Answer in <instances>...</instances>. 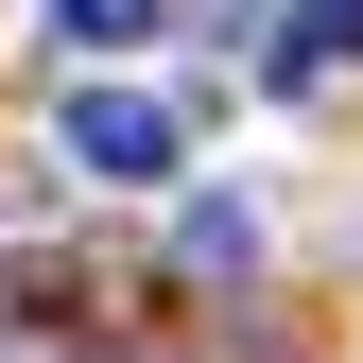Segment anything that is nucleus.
Segmentation results:
<instances>
[{
    "instance_id": "f257e3e1",
    "label": "nucleus",
    "mask_w": 363,
    "mask_h": 363,
    "mask_svg": "<svg viewBox=\"0 0 363 363\" xmlns=\"http://www.w3.org/2000/svg\"><path fill=\"white\" fill-rule=\"evenodd\" d=\"M52 139L104 173V191H173V173H191V121H173L156 86H69V104H52Z\"/></svg>"
},
{
    "instance_id": "f03ea898",
    "label": "nucleus",
    "mask_w": 363,
    "mask_h": 363,
    "mask_svg": "<svg viewBox=\"0 0 363 363\" xmlns=\"http://www.w3.org/2000/svg\"><path fill=\"white\" fill-rule=\"evenodd\" d=\"M329 69H363V0H294L277 18V86H329Z\"/></svg>"
},
{
    "instance_id": "7ed1b4c3",
    "label": "nucleus",
    "mask_w": 363,
    "mask_h": 363,
    "mask_svg": "<svg viewBox=\"0 0 363 363\" xmlns=\"http://www.w3.org/2000/svg\"><path fill=\"white\" fill-rule=\"evenodd\" d=\"M52 18L86 35V52H139V35H156V0H52Z\"/></svg>"
}]
</instances>
